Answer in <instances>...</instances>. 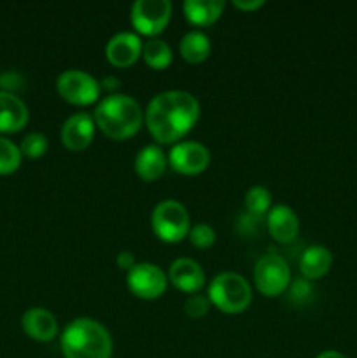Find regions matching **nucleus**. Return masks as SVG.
I'll list each match as a JSON object with an SVG mask.
<instances>
[{
  "instance_id": "423d86ee",
  "label": "nucleus",
  "mask_w": 357,
  "mask_h": 358,
  "mask_svg": "<svg viewBox=\"0 0 357 358\" xmlns=\"http://www.w3.org/2000/svg\"><path fill=\"white\" fill-rule=\"evenodd\" d=\"M254 283L266 297H276L290 287V268L279 254L262 255L254 268Z\"/></svg>"
},
{
  "instance_id": "f03ea898",
  "label": "nucleus",
  "mask_w": 357,
  "mask_h": 358,
  "mask_svg": "<svg viewBox=\"0 0 357 358\" xmlns=\"http://www.w3.org/2000/svg\"><path fill=\"white\" fill-rule=\"evenodd\" d=\"M93 119L108 138L126 140L139 133L144 122V110L130 94L112 93L98 101Z\"/></svg>"
},
{
  "instance_id": "9b49d317",
  "label": "nucleus",
  "mask_w": 357,
  "mask_h": 358,
  "mask_svg": "<svg viewBox=\"0 0 357 358\" xmlns=\"http://www.w3.org/2000/svg\"><path fill=\"white\" fill-rule=\"evenodd\" d=\"M142 48L144 44L136 31H118L108 38L105 56L114 66L125 69L136 63V59L142 56Z\"/></svg>"
},
{
  "instance_id": "aec40b11",
  "label": "nucleus",
  "mask_w": 357,
  "mask_h": 358,
  "mask_svg": "<svg viewBox=\"0 0 357 358\" xmlns=\"http://www.w3.org/2000/svg\"><path fill=\"white\" fill-rule=\"evenodd\" d=\"M178 51H181V56L186 62L202 63L210 56L212 44H210L209 35L203 34L202 30H189L181 38Z\"/></svg>"
},
{
  "instance_id": "4468645a",
  "label": "nucleus",
  "mask_w": 357,
  "mask_h": 358,
  "mask_svg": "<svg viewBox=\"0 0 357 358\" xmlns=\"http://www.w3.org/2000/svg\"><path fill=\"white\" fill-rule=\"evenodd\" d=\"M266 226H268L270 234L279 243H290L300 234V219L296 212L289 205H273L272 210L266 213Z\"/></svg>"
},
{
  "instance_id": "0eeeda50",
  "label": "nucleus",
  "mask_w": 357,
  "mask_h": 358,
  "mask_svg": "<svg viewBox=\"0 0 357 358\" xmlns=\"http://www.w3.org/2000/svg\"><path fill=\"white\" fill-rule=\"evenodd\" d=\"M59 96L72 105H91L100 98V80L79 69L65 70L56 79Z\"/></svg>"
},
{
  "instance_id": "c85d7f7f",
  "label": "nucleus",
  "mask_w": 357,
  "mask_h": 358,
  "mask_svg": "<svg viewBox=\"0 0 357 358\" xmlns=\"http://www.w3.org/2000/svg\"><path fill=\"white\" fill-rule=\"evenodd\" d=\"M115 262H118V266L121 269H132L133 266L136 264V259H135V255L132 254V252H128V250H122V252H119L118 254V257H115Z\"/></svg>"
},
{
  "instance_id": "ddd939ff",
  "label": "nucleus",
  "mask_w": 357,
  "mask_h": 358,
  "mask_svg": "<svg viewBox=\"0 0 357 358\" xmlns=\"http://www.w3.org/2000/svg\"><path fill=\"white\" fill-rule=\"evenodd\" d=\"M168 280L175 289L186 294H198L205 287V273L196 261L189 257L175 259L168 269Z\"/></svg>"
},
{
  "instance_id": "cd10ccee",
  "label": "nucleus",
  "mask_w": 357,
  "mask_h": 358,
  "mask_svg": "<svg viewBox=\"0 0 357 358\" xmlns=\"http://www.w3.org/2000/svg\"><path fill=\"white\" fill-rule=\"evenodd\" d=\"M290 294H293V299L307 301L312 294V287L310 283H308V280L301 278L290 283Z\"/></svg>"
},
{
  "instance_id": "f8f14e48",
  "label": "nucleus",
  "mask_w": 357,
  "mask_h": 358,
  "mask_svg": "<svg viewBox=\"0 0 357 358\" xmlns=\"http://www.w3.org/2000/svg\"><path fill=\"white\" fill-rule=\"evenodd\" d=\"M94 119L86 112L70 115L62 126V143L72 152H79L91 145L94 138Z\"/></svg>"
},
{
  "instance_id": "7ed1b4c3",
  "label": "nucleus",
  "mask_w": 357,
  "mask_h": 358,
  "mask_svg": "<svg viewBox=\"0 0 357 358\" xmlns=\"http://www.w3.org/2000/svg\"><path fill=\"white\" fill-rule=\"evenodd\" d=\"M59 346L65 358H111L114 350L111 332L88 317L76 318L63 329Z\"/></svg>"
},
{
  "instance_id": "6e6552de",
  "label": "nucleus",
  "mask_w": 357,
  "mask_h": 358,
  "mask_svg": "<svg viewBox=\"0 0 357 358\" xmlns=\"http://www.w3.org/2000/svg\"><path fill=\"white\" fill-rule=\"evenodd\" d=\"M132 24L139 34L156 37L167 28L172 17L170 0H136L130 10Z\"/></svg>"
},
{
  "instance_id": "2eb2a0df",
  "label": "nucleus",
  "mask_w": 357,
  "mask_h": 358,
  "mask_svg": "<svg viewBox=\"0 0 357 358\" xmlns=\"http://www.w3.org/2000/svg\"><path fill=\"white\" fill-rule=\"evenodd\" d=\"M21 329L34 341L49 343L58 336V320L46 308H30L21 317Z\"/></svg>"
},
{
  "instance_id": "5701e85b",
  "label": "nucleus",
  "mask_w": 357,
  "mask_h": 358,
  "mask_svg": "<svg viewBox=\"0 0 357 358\" xmlns=\"http://www.w3.org/2000/svg\"><path fill=\"white\" fill-rule=\"evenodd\" d=\"M21 150L13 140L0 135V175H13L21 166Z\"/></svg>"
},
{
  "instance_id": "a211bd4d",
  "label": "nucleus",
  "mask_w": 357,
  "mask_h": 358,
  "mask_svg": "<svg viewBox=\"0 0 357 358\" xmlns=\"http://www.w3.org/2000/svg\"><path fill=\"white\" fill-rule=\"evenodd\" d=\"M168 157L164 156L163 149L160 145H146L139 150L135 157V171L142 180L154 182L163 177L167 170Z\"/></svg>"
},
{
  "instance_id": "7c9ffc66",
  "label": "nucleus",
  "mask_w": 357,
  "mask_h": 358,
  "mask_svg": "<svg viewBox=\"0 0 357 358\" xmlns=\"http://www.w3.org/2000/svg\"><path fill=\"white\" fill-rule=\"evenodd\" d=\"M119 79L118 77H114V76H108V77H104V79L100 80V86H102V90H108V91H114V90H118L119 87Z\"/></svg>"
},
{
  "instance_id": "6ab92c4d",
  "label": "nucleus",
  "mask_w": 357,
  "mask_h": 358,
  "mask_svg": "<svg viewBox=\"0 0 357 358\" xmlns=\"http://www.w3.org/2000/svg\"><path fill=\"white\" fill-rule=\"evenodd\" d=\"M182 9L189 23L196 27H209L220 17L224 2L223 0H186Z\"/></svg>"
},
{
  "instance_id": "393cba45",
  "label": "nucleus",
  "mask_w": 357,
  "mask_h": 358,
  "mask_svg": "<svg viewBox=\"0 0 357 358\" xmlns=\"http://www.w3.org/2000/svg\"><path fill=\"white\" fill-rule=\"evenodd\" d=\"M188 238L196 248H209L216 243L217 236H216V229H214L210 224L200 222V224H195V226H191Z\"/></svg>"
},
{
  "instance_id": "412c9836",
  "label": "nucleus",
  "mask_w": 357,
  "mask_h": 358,
  "mask_svg": "<svg viewBox=\"0 0 357 358\" xmlns=\"http://www.w3.org/2000/svg\"><path fill=\"white\" fill-rule=\"evenodd\" d=\"M142 58L150 69L163 70L167 69L172 63V59H174V51H172L170 44L164 42L163 38L153 37L147 42H144Z\"/></svg>"
},
{
  "instance_id": "a878e982",
  "label": "nucleus",
  "mask_w": 357,
  "mask_h": 358,
  "mask_svg": "<svg viewBox=\"0 0 357 358\" xmlns=\"http://www.w3.org/2000/svg\"><path fill=\"white\" fill-rule=\"evenodd\" d=\"M186 313L191 318H203L210 310V301L202 294H191L186 301Z\"/></svg>"
},
{
  "instance_id": "c756f323",
  "label": "nucleus",
  "mask_w": 357,
  "mask_h": 358,
  "mask_svg": "<svg viewBox=\"0 0 357 358\" xmlns=\"http://www.w3.org/2000/svg\"><path fill=\"white\" fill-rule=\"evenodd\" d=\"M233 6L241 10H255L265 6V0H233Z\"/></svg>"
},
{
  "instance_id": "39448f33",
  "label": "nucleus",
  "mask_w": 357,
  "mask_h": 358,
  "mask_svg": "<svg viewBox=\"0 0 357 358\" xmlns=\"http://www.w3.org/2000/svg\"><path fill=\"white\" fill-rule=\"evenodd\" d=\"M150 227L161 241L178 243L189 234L191 219L181 201L164 199L154 206L153 215H150Z\"/></svg>"
},
{
  "instance_id": "9d476101",
  "label": "nucleus",
  "mask_w": 357,
  "mask_h": 358,
  "mask_svg": "<svg viewBox=\"0 0 357 358\" xmlns=\"http://www.w3.org/2000/svg\"><path fill=\"white\" fill-rule=\"evenodd\" d=\"M168 164L177 173L198 175L209 168L210 150L206 149V145L195 140L177 142L168 152Z\"/></svg>"
},
{
  "instance_id": "20e7f679",
  "label": "nucleus",
  "mask_w": 357,
  "mask_h": 358,
  "mask_svg": "<svg viewBox=\"0 0 357 358\" xmlns=\"http://www.w3.org/2000/svg\"><path fill=\"white\" fill-rule=\"evenodd\" d=\"M210 304L227 315H238L252 303V289L247 280L238 273H220L209 283Z\"/></svg>"
},
{
  "instance_id": "4be33fe9",
  "label": "nucleus",
  "mask_w": 357,
  "mask_h": 358,
  "mask_svg": "<svg viewBox=\"0 0 357 358\" xmlns=\"http://www.w3.org/2000/svg\"><path fill=\"white\" fill-rule=\"evenodd\" d=\"M244 206L248 215L262 217L272 210V192L262 185H254L245 192Z\"/></svg>"
},
{
  "instance_id": "f3484780",
  "label": "nucleus",
  "mask_w": 357,
  "mask_h": 358,
  "mask_svg": "<svg viewBox=\"0 0 357 358\" xmlns=\"http://www.w3.org/2000/svg\"><path fill=\"white\" fill-rule=\"evenodd\" d=\"M332 266V254L324 245H312L304 248L300 257L301 276L308 282L324 278Z\"/></svg>"
},
{
  "instance_id": "dca6fc26",
  "label": "nucleus",
  "mask_w": 357,
  "mask_h": 358,
  "mask_svg": "<svg viewBox=\"0 0 357 358\" xmlns=\"http://www.w3.org/2000/svg\"><path fill=\"white\" fill-rule=\"evenodd\" d=\"M30 119L27 103L18 94L0 91V133L10 135L27 126Z\"/></svg>"
},
{
  "instance_id": "1a4fd4ad",
  "label": "nucleus",
  "mask_w": 357,
  "mask_h": 358,
  "mask_svg": "<svg viewBox=\"0 0 357 358\" xmlns=\"http://www.w3.org/2000/svg\"><path fill=\"white\" fill-rule=\"evenodd\" d=\"M130 292L146 301L158 299L164 294L168 285V276L160 266L153 262H136L126 276Z\"/></svg>"
},
{
  "instance_id": "2f4dec72",
  "label": "nucleus",
  "mask_w": 357,
  "mask_h": 358,
  "mask_svg": "<svg viewBox=\"0 0 357 358\" xmlns=\"http://www.w3.org/2000/svg\"><path fill=\"white\" fill-rule=\"evenodd\" d=\"M315 358H349L346 355H343V353L336 352V350H326V352L318 353Z\"/></svg>"
},
{
  "instance_id": "b1692460",
  "label": "nucleus",
  "mask_w": 357,
  "mask_h": 358,
  "mask_svg": "<svg viewBox=\"0 0 357 358\" xmlns=\"http://www.w3.org/2000/svg\"><path fill=\"white\" fill-rule=\"evenodd\" d=\"M49 149L48 136L44 133L31 131L28 135H24V138L21 140L20 150L21 156L28 157V159H38V157L44 156Z\"/></svg>"
},
{
  "instance_id": "bb28decb",
  "label": "nucleus",
  "mask_w": 357,
  "mask_h": 358,
  "mask_svg": "<svg viewBox=\"0 0 357 358\" xmlns=\"http://www.w3.org/2000/svg\"><path fill=\"white\" fill-rule=\"evenodd\" d=\"M23 84H24V80H23V77H21V73L13 72V70L0 73V87H2L0 91L16 94L14 91L21 90V87H23Z\"/></svg>"
},
{
  "instance_id": "f257e3e1",
  "label": "nucleus",
  "mask_w": 357,
  "mask_h": 358,
  "mask_svg": "<svg viewBox=\"0 0 357 358\" xmlns=\"http://www.w3.org/2000/svg\"><path fill=\"white\" fill-rule=\"evenodd\" d=\"M198 119L200 101L182 90L161 91L144 112L147 129L160 143H177L195 128Z\"/></svg>"
}]
</instances>
